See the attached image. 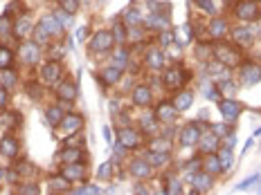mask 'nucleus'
<instances>
[{
    "instance_id": "obj_2",
    "label": "nucleus",
    "mask_w": 261,
    "mask_h": 195,
    "mask_svg": "<svg viewBox=\"0 0 261 195\" xmlns=\"http://www.w3.org/2000/svg\"><path fill=\"white\" fill-rule=\"evenodd\" d=\"M234 14L239 21H257V16H259V5H257V0H241V2H236L234 7Z\"/></svg>"
},
{
    "instance_id": "obj_4",
    "label": "nucleus",
    "mask_w": 261,
    "mask_h": 195,
    "mask_svg": "<svg viewBox=\"0 0 261 195\" xmlns=\"http://www.w3.org/2000/svg\"><path fill=\"white\" fill-rule=\"evenodd\" d=\"M241 103L239 101H234V99H221L219 101V112H221V117H223L228 123H232V122H236L239 119V115H241Z\"/></svg>"
},
{
    "instance_id": "obj_15",
    "label": "nucleus",
    "mask_w": 261,
    "mask_h": 195,
    "mask_svg": "<svg viewBox=\"0 0 261 195\" xmlns=\"http://www.w3.org/2000/svg\"><path fill=\"white\" fill-rule=\"evenodd\" d=\"M38 27H41V29H43V32H45V34H48L50 38H52V36H59V34L63 32V25H61L59 21H57V16H54V14H52V16H45V18H41V23H38Z\"/></svg>"
},
{
    "instance_id": "obj_3",
    "label": "nucleus",
    "mask_w": 261,
    "mask_h": 195,
    "mask_svg": "<svg viewBox=\"0 0 261 195\" xmlns=\"http://www.w3.org/2000/svg\"><path fill=\"white\" fill-rule=\"evenodd\" d=\"M214 54H216V58H219V63L228 65V68H234V65L241 63L239 49L230 48V45H216V48H214Z\"/></svg>"
},
{
    "instance_id": "obj_11",
    "label": "nucleus",
    "mask_w": 261,
    "mask_h": 195,
    "mask_svg": "<svg viewBox=\"0 0 261 195\" xmlns=\"http://www.w3.org/2000/svg\"><path fill=\"white\" fill-rule=\"evenodd\" d=\"M219 135L214 132H201L198 137V146H201V153L209 155V153H219Z\"/></svg>"
},
{
    "instance_id": "obj_28",
    "label": "nucleus",
    "mask_w": 261,
    "mask_h": 195,
    "mask_svg": "<svg viewBox=\"0 0 261 195\" xmlns=\"http://www.w3.org/2000/svg\"><path fill=\"white\" fill-rule=\"evenodd\" d=\"M32 32V21H29V16H21L16 23H14V34H16L18 38H25L27 34Z\"/></svg>"
},
{
    "instance_id": "obj_16",
    "label": "nucleus",
    "mask_w": 261,
    "mask_h": 195,
    "mask_svg": "<svg viewBox=\"0 0 261 195\" xmlns=\"http://www.w3.org/2000/svg\"><path fill=\"white\" fill-rule=\"evenodd\" d=\"M18 150H21V146H18V142L11 135H5V137L0 139V153L5 155V157H9V159L18 157Z\"/></svg>"
},
{
    "instance_id": "obj_8",
    "label": "nucleus",
    "mask_w": 261,
    "mask_h": 195,
    "mask_svg": "<svg viewBox=\"0 0 261 195\" xmlns=\"http://www.w3.org/2000/svg\"><path fill=\"white\" fill-rule=\"evenodd\" d=\"M61 175L68 179L70 184H72V182H84V179H86V166H84L81 162L63 164V169H61Z\"/></svg>"
},
{
    "instance_id": "obj_6",
    "label": "nucleus",
    "mask_w": 261,
    "mask_h": 195,
    "mask_svg": "<svg viewBox=\"0 0 261 195\" xmlns=\"http://www.w3.org/2000/svg\"><path fill=\"white\" fill-rule=\"evenodd\" d=\"M61 65L57 63V61H50V63H45L41 68V79L43 83H48V85H59L61 83Z\"/></svg>"
},
{
    "instance_id": "obj_10",
    "label": "nucleus",
    "mask_w": 261,
    "mask_h": 195,
    "mask_svg": "<svg viewBox=\"0 0 261 195\" xmlns=\"http://www.w3.org/2000/svg\"><path fill=\"white\" fill-rule=\"evenodd\" d=\"M21 56H23V63L36 65L38 61H41V45H38V43H23Z\"/></svg>"
},
{
    "instance_id": "obj_55",
    "label": "nucleus",
    "mask_w": 261,
    "mask_h": 195,
    "mask_svg": "<svg viewBox=\"0 0 261 195\" xmlns=\"http://www.w3.org/2000/svg\"><path fill=\"white\" fill-rule=\"evenodd\" d=\"M135 193H142V195H146V193H149V191L144 189V186H138V189H135Z\"/></svg>"
},
{
    "instance_id": "obj_33",
    "label": "nucleus",
    "mask_w": 261,
    "mask_h": 195,
    "mask_svg": "<svg viewBox=\"0 0 261 195\" xmlns=\"http://www.w3.org/2000/svg\"><path fill=\"white\" fill-rule=\"evenodd\" d=\"M232 38H234L239 45H252V32L248 29V27H236L234 32H232Z\"/></svg>"
},
{
    "instance_id": "obj_43",
    "label": "nucleus",
    "mask_w": 261,
    "mask_h": 195,
    "mask_svg": "<svg viewBox=\"0 0 261 195\" xmlns=\"http://www.w3.org/2000/svg\"><path fill=\"white\" fill-rule=\"evenodd\" d=\"M201 90L205 92V97H207V99H219V90L214 88V85L209 83V81H205V83L201 85Z\"/></svg>"
},
{
    "instance_id": "obj_13",
    "label": "nucleus",
    "mask_w": 261,
    "mask_h": 195,
    "mask_svg": "<svg viewBox=\"0 0 261 195\" xmlns=\"http://www.w3.org/2000/svg\"><path fill=\"white\" fill-rule=\"evenodd\" d=\"M241 81H243V83H248V85L259 83V81H261V68L257 63L241 65Z\"/></svg>"
},
{
    "instance_id": "obj_37",
    "label": "nucleus",
    "mask_w": 261,
    "mask_h": 195,
    "mask_svg": "<svg viewBox=\"0 0 261 195\" xmlns=\"http://www.w3.org/2000/svg\"><path fill=\"white\" fill-rule=\"evenodd\" d=\"M232 159H234V155H232V148H221L219 153V162H221V169L223 171H230L232 169Z\"/></svg>"
},
{
    "instance_id": "obj_53",
    "label": "nucleus",
    "mask_w": 261,
    "mask_h": 195,
    "mask_svg": "<svg viewBox=\"0 0 261 195\" xmlns=\"http://www.w3.org/2000/svg\"><path fill=\"white\" fill-rule=\"evenodd\" d=\"M124 27L126 25H115L113 27V29H115V34H113V36H115V43H124Z\"/></svg>"
},
{
    "instance_id": "obj_54",
    "label": "nucleus",
    "mask_w": 261,
    "mask_h": 195,
    "mask_svg": "<svg viewBox=\"0 0 261 195\" xmlns=\"http://www.w3.org/2000/svg\"><path fill=\"white\" fill-rule=\"evenodd\" d=\"M111 169H113V164H104L99 169V177H108V175H111Z\"/></svg>"
},
{
    "instance_id": "obj_20",
    "label": "nucleus",
    "mask_w": 261,
    "mask_h": 195,
    "mask_svg": "<svg viewBox=\"0 0 261 195\" xmlns=\"http://www.w3.org/2000/svg\"><path fill=\"white\" fill-rule=\"evenodd\" d=\"M207 32H209V36L216 38V41L223 38V36H228V21H225V18H212Z\"/></svg>"
},
{
    "instance_id": "obj_56",
    "label": "nucleus",
    "mask_w": 261,
    "mask_h": 195,
    "mask_svg": "<svg viewBox=\"0 0 261 195\" xmlns=\"http://www.w3.org/2000/svg\"><path fill=\"white\" fill-rule=\"evenodd\" d=\"M104 137H106V142H111V130L108 128H104Z\"/></svg>"
},
{
    "instance_id": "obj_47",
    "label": "nucleus",
    "mask_w": 261,
    "mask_h": 195,
    "mask_svg": "<svg viewBox=\"0 0 261 195\" xmlns=\"http://www.w3.org/2000/svg\"><path fill=\"white\" fill-rule=\"evenodd\" d=\"M75 193L77 195H97V193H101V191L92 184H86V186H81V189H75Z\"/></svg>"
},
{
    "instance_id": "obj_7",
    "label": "nucleus",
    "mask_w": 261,
    "mask_h": 195,
    "mask_svg": "<svg viewBox=\"0 0 261 195\" xmlns=\"http://www.w3.org/2000/svg\"><path fill=\"white\" fill-rule=\"evenodd\" d=\"M113 45H115V36H113V32H106V29L97 32L95 36L90 38V48L95 49V52H106Z\"/></svg>"
},
{
    "instance_id": "obj_36",
    "label": "nucleus",
    "mask_w": 261,
    "mask_h": 195,
    "mask_svg": "<svg viewBox=\"0 0 261 195\" xmlns=\"http://www.w3.org/2000/svg\"><path fill=\"white\" fill-rule=\"evenodd\" d=\"M0 85H2L5 90H9V88H14V85H16V74L11 72V68L0 70Z\"/></svg>"
},
{
    "instance_id": "obj_24",
    "label": "nucleus",
    "mask_w": 261,
    "mask_h": 195,
    "mask_svg": "<svg viewBox=\"0 0 261 195\" xmlns=\"http://www.w3.org/2000/svg\"><path fill=\"white\" fill-rule=\"evenodd\" d=\"M144 159L153 166V169H158V166H165L167 162H169V153H162V150H146L144 153Z\"/></svg>"
},
{
    "instance_id": "obj_35",
    "label": "nucleus",
    "mask_w": 261,
    "mask_h": 195,
    "mask_svg": "<svg viewBox=\"0 0 261 195\" xmlns=\"http://www.w3.org/2000/svg\"><path fill=\"white\" fill-rule=\"evenodd\" d=\"M45 117H48V123H50V126L57 128L61 123V119H63V110H61L59 106H52V108H48Z\"/></svg>"
},
{
    "instance_id": "obj_23",
    "label": "nucleus",
    "mask_w": 261,
    "mask_h": 195,
    "mask_svg": "<svg viewBox=\"0 0 261 195\" xmlns=\"http://www.w3.org/2000/svg\"><path fill=\"white\" fill-rule=\"evenodd\" d=\"M140 128L142 132H149V135H158V128H160V119L155 115H142L140 119Z\"/></svg>"
},
{
    "instance_id": "obj_51",
    "label": "nucleus",
    "mask_w": 261,
    "mask_h": 195,
    "mask_svg": "<svg viewBox=\"0 0 261 195\" xmlns=\"http://www.w3.org/2000/svg\"><path fill=\"white\" fill-rule=\"evenodd\" d=\"M212 132H214V135H219V137H228V135H232V132L228 130V126H221V123H214Z\"/></svg>"
},
{
    "instance_id": "obj_19",
    "label": "nucleus",
    "mask_w": 261,
    "mask_h": 195,
    "mask_svg": "<svg viewBox=\"0 0 261 195\" xmlns=\"http://www.w3.org/2000/svg\"><path fill=\"white\" fill-rule=\"evenodd\" d=\"M155 117H158L160 122L171 123L178 117V110H176V106H174V103H167V101H162L160 106H158V110H155Z\"/></svg>"
},
{
    "instance_id": "obj_39",
    "label": "nucleus",
    "mask_w": 261,
    "mask_h": 195,
    "mask_svg": "<svg viewBox=\"0 0 261 195\" xmlns=\"http://www.w3.org/2000/svg\"><path fill=\"white\" fill-rule=\"evenodd\" d=\"M149 148H151V150H162V153H169L171 144H169V139H167V135H165V137H155L153 142L149 144Z\"/></svg>"
},
{
    "instance_id": "obj_1",
    "label": "nucleus",
    "mask_w": 261,
    "mask_h": 195,
    "mask_svg": "<svg viewBox=\"0 0 261 195\" xmlns=\"http://www.w3.org/2000/svg\"><path fill=\"white\" fill-rule=\"evenodd\" d=\"M81 126H84L81 115H63L61 123L57 126V132H61V135H59L61 139H68L70 135H77V130H79Z\"/></svg>"
},
{
    "instance_id": "obj_44",
    "label": "nucleus",
    "mask_w": 261,
    "mask_h": 195,
    "mask_svg": "<svg viewBox=\"0 0 261 195\" xmlns=\"http://www.w3.org/2000/svg\"><path fill=\"white\" fill-rule=\"evenodd\" d=\"M196 7H198V9H203L205 14H212V16L216 14V7H214L212 0H196Z\"/></svg>"
},
{
    "instance_id": "obj_48",
    "label": "nucleus",
    "mask_w": 261,
    "mask_h": 195,
    "mask_svg": "<svg viewBox=\"0 0 261 195\" xmlns=\"http://www.w3.org/2000/svg\"><path fill=\"white\" fill-rule=\"evenodd\" d=\"M77 0H61V9H65V14H75L77 11Z\"/></svg>"
},
{
    "instance_id": "obj_50",
    "label": "nucleus",
    "mask_w": 261,
    "mask_h": 195,
    "mask_svg": "<svg viewBox=\"0 0 261 195\" xmlns=\"http://www.w3.org/2000/svg\"><path fill=\"white\" fill-rule=\"evenodd\" d=\"M21 193L23 195H38V193H41V189H38L36 184H23L21 186Z\"/></svg>"
},
{
    "instance_id": "obj_12",
    "label": "nucleus",
    "mask_w": 261,
    "mask_h": 195,
    "mask_svg": "<svg viewBox=\"0 0 261 195\" xmlns=\"http://www.w3.org/2000/svg\"><path fill=\"white\" fill-rule=\"evenodd\" d=\"M198 137H201V130H198V123H187L185 128L180 130V144L182 146H196Z\"/></svg>"
},
{
    "instance_id": "obj_17",
    "label": "nucleus",
    "mask_w": 261,
    "mask_h": 195,
    "mask_svg": "<svg viewBox=\"0 0 261 195\" xmlns=\"http://www.w3.org/2000/svg\"><path fill=\"white\" fill-rule=\"evenodd\" d=\"M57 95L63 101H75L77 99V83L75 81H61L57 85Z\"/></svg>"
},
{
    "instance_id": "obj_22",
    "label": "nucleus",
    "mask_w": 261,
    "mask_h": 195,
    "mask_svg": "<svg viewBox=\"0 0 261 195\" xmlns=\"http://www.w3.org/2000/svg\"><path fill=\"white\" fill-rule=\"evenodd\" d=\"M192 101H194V95H192V92H189V90H182V92H178L176 99L171 101V103L176 106L178 112H185V110H189V108H192Z\"/></svg>"
},
{
    "instance_id": "obj_21",
    "label": "nucleus",
    "mask_w": 261,
    "mask_h": 195,
    "mask_svg": "<svg viewBox=\"0 0 261 195\" xmlns=\"http://www.w3.org/2000/svg\"><path fill=\"white\" fill-rule=\"evenodd\" d=\"M192 182L196 184V189L198 191H209L212 189V184H214V179H212V175L207 173V171H196V173H192Z\"/></svg>"
},
{
    "instance_id": "obj_27",
    "label": "nucleus",
    "mask_w": 261,
    "mask_h": 195,
    "mask_svg": "<svg viewBox=\"0 0 261 195\" xmlns=\"http://www.w3.org/2000/svg\"><path fill=\"white\" fill-rule=\"evenodd\" d=\"M146 25H149L151 29H160V32H165V29H169V16L155 11L151 18H146Z\"/></svg>"
},
{
    "instance_id": "obj_32",
    "label": "nucleus",
    "mask_w": 261,
    "mask_h": 195,
    "mask_svg": "<svg viewBox=\"0 0 261 195\" xmlns=\"http://www.w3.org/2000/svg\"><path fill=\"white\" fill-rule=\"evenodd\" d=\"M119 76H122V70L115 68V65H111V68H106L104 72L99 74V81H101V83L113 85V83H117V81H119Z\"/></svg>"
},
{
    "instance_id": "obj_18",
    "label": "nucleus",
    "mask_w": 261,
    "mask_h": 195,
    "mask_svg": "<svg viewBox=\"0 0 261 195\" xmlns=\"http://www.w3.org/2000/svg\"><path fill=\"white\" fill-rule=\"evenodd\" d=\"M151 99H153V95H151L149 85H138V88L133 90V103L140 108L144 106H151Z\"/></svg>"
},
{
    "instance_id": "obj_49",
    "label": "nucleus",
    "mask_w": 261,
    "mask_h": 195,
    "mask_svg": "<svg viewBox=\"0 0 261 195\" xmlns=\"http://www.w3.org/2000/svg\"><path fill=\"white\" fill-rule=\"evenodd\" d=\"M27 92H29L32 99H41V95H43V90H41V85H38V83H29V85H27Z\"/></svg>"
},
{
    "instance_id": "obj_41",
    "label": "nucleus",
    "mask_w": 261,
    "mask_h": 195,
    "mask_svg": "<svg viewBox=\"0 0 261 195\" xmlns=\"http://www.w3.org/2000/svg\"><path fill=\"white\" fill-rule=\"evenodd\" d=\"M165 193H182V184H180V179L178 177H174V175H169L167 177V189H165Z\"/></svg>"
},
{
    "instance_id": "obj_14",
    "label": "nucleus",
    "mask_w": 261,
    "mask_h": 195,
    "mask_svg": "<svg viewBox=\"0 0 261 195\" xmlns=\"http://www.w3.org/2000/svg\"><path fill=\"white\" fill-rule=\"evenodd\" d=\"M119 144H122L126 150H131V148H138L140 146V132L135 130V128H122L119 130Z\"/></svg>"
},
{
    "instance_id": "obj_31",
    "label": "nucleus",
    "mask_w": 261,
    "mask_h": 195,
    "mask_svg": "<svg viewBox=\"0 0 261 195\" xmlns=\"http://www.w3.org/2000/svg\"><path fill=\"white\" fill-rule=\"evenodd\" d=\"M122 18H124V25H126V27H140L144 23L142 21V14H140L135 7H128V9L124 11Z\"/></svg>"
},
{
    "instance_id": "obj_40",
    "label": "nucleus",
    "mask_w": 261,
    "mask_h": 195,
    "mask_svg": "<svg viewBox=\"0 0 261 195\" xmlns=\"http://www.w3.org/2000/svg\"><path fill=\"white\" fill-rule=\"evenodd\" d=\"M50 189L52 191H59V193H63V191H68L70 189V182L61 175V177H52L50 179Z\"/></svg>"
},
{
    "instance_id": "obj_45",
    "label": "nucleus",
    "mask_w": 261,
    "mask_h": 195,
    "mask_svg": "<svg viewBox=\"0 0 261 195\" xmlns=\"http://www.w3.org/2000/svg\"><path fill=\"white\" fill-rule=\"evenodd\" d=\"M259 182H261V175H259V173H255V175H250L248 179H243V182H241V184L236 186V189H239V191H248V186L259 184Z\"/></svg>"
},
{
    "instance_id": "obj_34",
    "label": "nucleus",
    "mask_w": 261,
    "mask_h": 195,
    "mask_svg": "<svg viewBox=\"0 0 261 195\" xmlns=\"http://www.w3.org/2000/svg\"><path fill=\"white\" fill-rule=\"evenodd\" d=\"M189 41H192V25L178 27L176 34H174V43H176V45H187Z\"/></svg>"
},
{
    "instance_id": "obj_30",
    "label": "nucleus",
    "mask_w": 261,
    "mask_h": 195,
    "mask_svg": "<svg viewBox=\"0 0 261 195\" xmlns=\"http://www.w3.org/2000/svg\"><path fill=\"white\" fill-rule=\"evenodd\" d=\"M146 65L149 68H153V70H160V68H165V54L160 52V49H149L146 52Z\"/></svg>"
},
{
    "instance_id": "obj_5",
    "label": "nucleus",
    "mask_w": 261,
    "mask_h": 195,
    "mask_svg": "<svg viewBox=\"0 0 261 195\" xmlns=\"http://www.w3.org/2000/svg\"><path fill=\"white\" fill-rule=\"evenodd\" d=\"M187 72L182 68H169L165 74H162V83L167 85V90H178L185 85Z\"/></svg>"
},
{
    "instance_id": "obj_29",
    "label": "nucleus",
    "mask_w": 261,
    "mask_h": 195,
    "mask_svg": "<svg viewBox=\"0 0 261 195\" xmlns=\"http://www.w3.org/2000/svg\"><path fill=\"white\" fill-rule=\"evenodd\" d=\"M203 169L207 171L209 175H216V173H221V162H219V155L216 153H209V155H205V159H203Z\"/></svg>"
},
{
    "instance_id": "obj_52",
    "label": "nucleus",
    "mask_w": 261,
    "mask_h": 195,
    "mask_svg": "<svg viewBox=\"0 0 261 195\" xmlns=\"http://www.w3.org/2000/svg\"><path fill=\"white\" fill-rule=\"evenodd\" d=\"M7 103H9V92L0 85V110H2V108H7Z\"/></svg>"
},
{
    "instance_id": "obj_42",
    "label": "nucleus",
    "mask_w": 261,
    "mask_h": 195,
    "mask_svg": "<svg viewBox=\"0 0 261 195\" xmlns=\"http://www.w3.org/2000/svg\"><path fill=\"white\" fill-rule=\"evenodd\" d=\"M126 61H128V52H126V49H119V52L113 56V65H115V68H119V70L126 68Z\"/></svg>"
},
{
    "instance_id": "obj_25",
    "label": "nucleus",
    "mask_w": 261,
    "mask_h": 195,
    "mask_svg": "<svg viewBox=\"0 0 261 195\" xmlns=\"http://www.w3.org/2000/svg\"><path fill=\"white\" fill-rule=\"evenodd\" d=\"M0 126L5 128L7 132L9 130H14V128H18L21 126V115H18V112H2V115H0Z\"/></svg>"
},
{
    "instance_id": "obj_46",
    "label": "nucleus",
    "mask_w": 261,
    "mask_h": 195,
    "mask_svg": "<svg viewBox=\"0 0 261 195\" xmlns=\"http://www.w3.org/2000/svg\"><path fill=\"white\" fill-rule=\"evenodd\" d=\"M11 21L7 16H0V36H7V34H11L14 29H11Z\"/></svg>"
},
{
    "instance_id": "obj_9",
    "label": "nucleus",
    "mask_w": 261,
    "mask_h": 195,
    "mask_svg": "<svg viewBox=\"0 0 261 195\" xmlns=\"http://www.w3.org/2000/svg\"><path fill=\"white\" fill-rule=\"evenodd\" d=\"M128 173L133 175L135 179H146V177H151V173H153V166H151L144 157H140V159H133V162L128 164Z\"/></svg>"
},
{
    "instance_id": "obj_26",
    "label": "nucleus",
    "mask_w": 261,
    "mask_h": 195,
    "mask_svg": "<svg viewBox=\"0 0 261 195\" xmlns=\"http://www.w3.org/2000/svg\"><path fill=\"white\" fill-rule=\"evenodd\" d=\"M81 159H84V148H72L70 146L59 155L61 164H72V162H81Z\"/></svg>"
},
{
    "instance_id": "obj_38",
    "label": "nucleus",
    "mask_w": 261,
    "mask_h": 195,
    "mask_svg": "<svg viewBox=\"0 0 261 195\" xmlns=\"http://www.w3.org/2000/svg\"><path fill=\"white\" fill-rule=\"evenodd\" d=\"M11 63H14V54H11V49H7L5 45H0V70L11 68Z\"/></svg>"
}]
</instances>
